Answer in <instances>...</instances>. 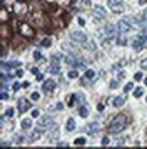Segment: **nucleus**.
Here are the masks:
<instances>
[{
    "label": "nucleus",
    "mask_w": 147,
    "mask_h": 149,
    "mask_svg": "<svg viewBox=\"0 0 147 149\" xmlns=\"http://www.w3.org/2000/svg\"><path fill=\"white\" fill-rule=\"evenodd\" d=\"M77 20H78V24H79L81 26H84L86 25V20L83 19L82 17H78Z\"/></svg>",
    "instance_id": "nucleus-39"
},
{
    "label": "nucleus",
    "mask_w": 147,
    "mask_h": 149,
    "mask_svg": "<svg viewBox=\"0 0 147 149\" xmlns=\"http://www.w3.org/2000/svg\"><path fill=\"white\" fill-rule=\"evenodd\" d=\"M107 6L114 14H122L124 12V7L119 0H107Z\"/></svg>",
    "instance_id": "nucleus-2"
},
{
    "label": "nucleus",
    "mask_w": 147,
    "mask_h": 149,
    "mask_svg": "<svg viewBox=\"0 0 147 149\" xmlns=\"http://www.w3.org/2000/svg\"><path fill=\"white\" fill-rule=\"evenodd\" d=\"M85 77L86 78H89V79L93 78L94 77V70H92V69H89V70H87L85 73Z\"/></svg>",
    "instance_id": "nucleus-25"
},
{
    "label": "nucleus",
    "mask_w": 147,
    "mask_h": 149,
    "mask_svg": "<svg viewBox=\"0 0 147 149\" xmlns=\"http://www.w3.org/2000/svg\"><path fill=\"white\" fill-rule=\"evenodd\" d=\"M70 38L77 43H86L87 41V36L80 30H75L70 33Z\"/></svg>",
    "instance_id": "nucleus-3"
},
{
    "label": "nucleus",
    "mask_w": 147,
    "mask_h": 149,
    "mask_svg": "<svg viewBox=\"0 0 147 149\" xmlns=\"http://www.w3.org/2000/svg\"><path fill=\"white\" fill-rule=\"evenodd\" d=\"M67 76H68V77H70V78H76L78 76H79V74H78L76 71H70L69 73L67 74Z\"/></svg>",
    "instance_id": "nucleus-28"
},
{
    "label": "nucleus",
    "mask_w": 147,
    "mask_h": 149,
    "mask_svg": "<svg viewBox=\"0 0 147 149\" xmlns=\"http://www.w3.org/2000/svg\"><path fill=\"white\" fill-rule=\"evenodd\" d=\"M34 57H35V59L36 60V61H38V60H40L42 57V55H41V52L40 51H38V50H35V52H34Z\"/></svg>",
    "instance_id": "nucleus-27"
},
{
    "label": "nucleus",
    "mask_w": 147,
    "mask_h": 149,
    "mask_svg": "<svg viewBox=\"0 0 147 149\" xmlns=\"http://www.w3.org/2000/svg\"><path fill=\"white\" fill-rule=\"evenodd\" d=\"M144 38H145V41H146V43H147V34H144Z\"/></svg>",
    "instance_id": "nucleus-48"
},
{
    "label": "nucleus",
    "mask_w": 147,
    "mask_h": 149,
    "mask_svg": "<svg viewBox=\"0 0 147 149\" xmlns=\"http://www.w3.org/2000/svg\"><path fill=\"white\" fill-rule=\"evenodd\" d=\"M32 73L34 74H37L39 73V71H38V69L36 68V67H34V68H32Z\"/></svg>",
    "instance_id": "nucleus-44"
},
{
    "label": "nucleus",
    "mask_w": 147,
    "mask_h": 149,
    "mask_svg": "<svg viewBox=\"0 0 147 149\" xmlns=\"http://www.w3.org/2000/svg\"><path fill=\"white\" fill-rule=\"evenodd\" d=\"M83 46H84V47H85V48H86L88 50H93L94 51V50L96 49V44L94 43V41L90 42V43H87V41H86Z\"/></svg>",
    "instance_id": "nucleus-19"
},
{
    "label": "nucleus",
    "mask_w": 147,
    "mask_h": 149,
    "mask_svg": "<svg viewBox=\"0 0 147 149\" xmlns=\"http://www.w3.org/2000/svg\"><path fill=\"white\" fill-rule=\"evenodd\" d=\"M61 48L63 50L68 52L71 55H76L78 53V48L71 43H63L61 45Z\"/></svg>",
    "instance_id": "nucleus-9"
},
{
    "label": "nucleus",
    "mask_w": 147,
    "mask_h": 149,
    "mask_svg": "<svg viewBox=\"0 0 147 149\" xmlns=\"http://www.w3.org/2000/svg\"><path fill=\"white\" fill-rule=\"evenodd\" d=\"M46 70H47V72L52 74H57L60 71V66L55 63H52L51 65L47 67Z\"/></svg>",
    "instance_id": "nucleus-12"
},
{
    "label": "nucleus",
    "mask_w": 147,
    "mask_h": 149,
    "mask_svg": "<svg viewBox=\"0 0 147 149\" xmlns=\"http://www.w3.org/2000/svg\"><path fill=\"white\" fill-rule=\"evenodd\" d=\"M17 74L19 77H22L23 74H24V71L23 70H18V71H17Z\"/></svg>",
    "instance_id": "nucleus-43"
},
{
    "label": "nucleus",
    "mask_w": 147,
    "mask_h": 149,
    "mask_svg": "<svg viewBox=\"0 0 147 149\" xmlns=\"http://www.w3.org/2000/svg\"><path fill=\"white\" fill-rule=\"evenodd\" d=\"M65 62L67 64V65H70V66H75V65L76 64V62H77V59L73 55H69V56H65Z\"/></svg>",
    "instance_id": "nucleus-16"
},
{
    "label": "nucleus",
    "mask_w": 147,
    "mask_h": 149,
    "mask_svg": "<svg viewBox=\"0 0 147 149\" xmlns=\"http://www.w3.org/2000/svg\"><path fill=\"white\" fill-rule=\"evenodd\" d=\"M38 115H39V111L36 110V109H35V110L32 112V116H33L34 118H36Z\"/></svg>",
    "instance_id": "nucleus-41"
},
{
    "label": "nucleus",
    "mask_w": 147,
    "mask_h": 149,
    "mask_svg": "<svg viewBox=\"0 0 147 149\" xmlns=\"http://www.w3.org/2000/svg\"><path fill=\"white\" fill-rule=\"evenodd\" d=\"M86 139L85 137H78L74 141V144H75L76 146H84L86 145Z\"/></svg>",
    "instance_id": "nucleus-22"
},
{
    "label": "nucleus",
    "mask_w": 147,
    "mask_h": 149,
    "mask_svg": "<svg viewBox=\"0 0 147 149\" xmlns=\"http://www.w3.org/2000/svg\"><path fill=\"white\" fill-rule=\"evenodd\" d=\"M124 144V140L123 139H121V138H119V139H117V140H115V143H114V146H122Z\"/></svg>",
    "instance_id": "nucleus-32"
},
{
    "label": "nucleus",
    "mask_w": 147,
    "mask_h": 149,
    "mask_svg": "<svg viewBox=\"0 0 147 149\" xmlns=\"http://www.w3.org/2000/svg\"><path fill=\"white\" fill-rule=\"evenodd\" d=\"M134 79H135V80L136 81H141V79L142 78H143V73H142V72H137V73H136L135 74H134Z\"/></svg>",
    "instance_id": "nucleus-31"
},
{
    "label": "nucleus",
    "mask_w": 147,
    "mask_h": 149,
    "mask_svg": "<svg viewBox=\"0 0 147 149\" xmlns=\"http://www.w3.org/2000/svg\"><path fill=\"white\" fill-rule=\"evenodd\" d=\"M6 115H7L8 117H12L14 115V109L12 107H9L6 110Z\"/></svg>",
    "instance_id": "nucleus-29"
},
{
    "label": "nucleus",
    "mask_w": 147,
    "mask_h": 149,
    "mask_svg": "<svg viewBox=\"0 0 147 149\" xmlns=\"http://www.w3.org/2000/svg\"><path fill=\"white\" fill-rule=\"evenodd\" d=\"M56 87V84L54 80H52V79H48V80H46L44 85H43V89L45 90L46 92H52L54 91V89Z\"/></svg>",
    "instance_id": "nucleus-11"
},
{
    "label": "nucleus",
    "mask_w": 147,
    "mask_h": 149,
    "mask_svg": "<svg viewBox=\"0 0 147 149\" xmlns=\"http://www.w3.org/2000/svg\"><path fill=\"white\" fill-rule=\"evenodd\" d=\"M144 90L142 87H138L137 88L135 89V91L134 92V97H136V98H139V97H141L142 95H144Z\"/></svg>",
    "instance_id": "nucleus-20"
},
{
    "label": "nucleus",
    "mask_w": 147,
    "mask_h": 149,
    "mask_svg": "<svg viewBox=\"0 0 147 149\" xmlns=\"http://www.w3.org/2000/svg\"><path fill=\"white\" fill-rule=\"evenodd\" d=\"M56 109L57 110H63L64 109V105H63L61 102H58L56 104Z\"/></svg>",
    "instance_id": "nucleus-40"
},
{
    "label": "nucleus",
    "mask_w": 147,
    "mask_h": 149,
    "mask_svg": "<svg viewBox=\"0 0 147 149\" xmlns=\"http://www.w3.org/2000/svg\"><path fill=\"white\" fill-rule=\"evenodd\" d=\"M51 45H52V41L49 38H45L41 42V46L44 47H49V46H51Z\"/></svg>",
    "instance_id": "nucleus-23"
},
{
    "label": "nucleus",
    "mask_w": 147,
    "mask_h": 149,
    "mask_svg": "<svg viewBox=\"0 0 147 149\" xmlns=\"http://www.w3.org/2000/svg\"><path fill=\"white\" fill-rule=\"evenodd\" d=\"M125 99H126V97H122V95H119V97L114 98V102H113V105L114 106V107H121V106L125 103Z\"/></svg>",
    "instance_id": "nucleus-13"
},
{
    "label": "nucleus",
    "mask_w": 147,
    "mask_h": 149,
    "mask_svg": "<svg viewBox=\"0 0 147 149\" xmlns=\"http://www.w3.org/2000/svg\"><path fill=\"white\" fill-rule=\"evenodd\" d=\"M99 130H100V126H99V124L96 123V122H93V123L88 124L86 126V132L87 133V135H89V136L94 135Z\"/></svg>",
    "instance_id": "nucleus-6"
},
{
    "label": "nucleus",
    "mask_w": 147,
    "mask_h": 149,
    "mask_svg": "<svg viewBox=\"0 0 147 149\" xmlns=\"http://www.w3.org/2000/svg\"><path fill=\"white\" fill-rule=\"evenodd\" d=\"M21 87V85L18 83V82H15L14 85H13V89H14V91H17V90H19Z\"/></svg>",
    "instance_id": "nucleus-37"
},
{
    "label": "nucleus",
    "mask_w": 147,
    "mask_h": 149,
    "mask_svg": "<svg viewBox=\"0 0 147 149\" xmlns=\"http://www.w3.org/2000/svg\"><path fill=\"white\" fill-rule=\"evenodd\" d=\"M41 135H42V132H40L38 129H35L34 132L32 133V141L38 140L41 137Z\"/></svg>",
    "instance_id": "nucleus-21"
},
{
    "label": "nucleus",
    "mask_w": 147,
    "mask_h": 149,
    "mask_svg": "<svg viewBox=\"0 0 147 149\" xmlns=\"http://www.w3.org/2000/svg\"><path fill=\"white\" fill-rule=\"evenodd\" d=\"M117 87H118V83L115 80H112L111 83H110V88L115 89V88H117Z\"/></svg>",
    "instance_id": "nucleus-36"
},
{
    "label": "nucleus",
    "mask_w": 147,
    "mask_h": 149,
    "mask_svg": "<svg viewBox=\"0 0 147 149\" xmlns=\"http://www.w3.org/2000/svg\"><path fill=\"white\" fill-rule=\"evenodd\" d=\"M31 98H32L34 101H37L40 98V94L38 92H34L31 95Z\"/></svg>",
    "instance_id": "nucleus-30"
},
{
    "label": "nucleus",
    "mask_w": 147,
    "mask_h": 149,
    "mask_svg": "<svg viewBox=\"0 0 147 149\" xmlns=\"http://www.w3.org/2000/svg\"><path fill=\"white\" fill-rule=\"evenodd\" d=\"M109 143H110V140H109V138L108 137H104L103 139H102V142H101V145L104 146H106L107 145H109Z\"/></svg>",
    "instance_id": "nucleus-35"
},
{
    "label": "nucleus",
    "mask_w": 147,
    "mask_h": 149,
    "mask_svg": "<svg viewBox=\"0 0 147 149\" xmlns=\"http://www.w3.org/2000/svg\"><path fill=\"white\" fill-rule=\"evenodd\" d=\"M140 66L142 69H144V70H147V58H145V59H144L141 62Z\"/></svg>",
    "instance_id": "nucleus-33"
},
{
    "label": "nucleus",
    "mask_w": 147,
    "mask_h": 149,
    "mask_svg": "<svg viewBox=\"0 0 147 149\" xmlns=\"http://www.w3.org/2000/svg\"><path fill=\"white\" fill-rule=\"evenodd\" d=\"M127 125V118L124 114H119L117 115L114 120L111 122L109 127H108V132L110 134L117 135L119 133L123 132Z\"/></svg>",
    "instance_id": "nucleus-1"
},
{
    "label": "nucleus",
    "mask_w": 147,
    "mask_h": 149,
    "mask_svg": "<svg viewBox=\"0 0 147 149\" xmlns=\"http://www.w3.org/2000/svg\"><path fill=\"white\" fill-rule=\"evenodd\" d=\"M133 87H134V84L132 82H129V83H127L126 85H125V87H124V92L128 93L133 89Z\"/></svg>",
    "instance_id": "nucleus-24"
},
{
    "label": "nucleus",
    "mask_w": 147,
    "mask_h": 149,
    "mask_svg": "<svg viewBox=\"0 0 147 149\" xmlns=\"http://www.w3.org/2000/svg\"><path fill=\"white\" fill-rule=\"evenodd\" d=\"M9 146H10L8 143H4V142L1 143V147H9Z\"/></svg>",
    "instance_id": "nucleus-45"
},
{
    "label": "nucleus",
    "mask_w": 147,
    "mask_h": 149,
    "mask_svg": "<svg viewBox=\"0 0 147 149\" xmlns=\"http://www.w3.org/2000/svg\"><path fill=\"white\" fill-rule=\"evenodd\" d=\"M43 74H40V73H38L37 74H36V80H37L38 82L39 81H41L42 80V79H43Z\"/></svg>",
    "instance_id": "nucleus-42"
},
{
    "label": "nucleus",
    "mask_w": 147,
    "mask_h": 149,
    "mask_svg": "<svg viewBox=\"0 0 147 149\" xmlns=\"http://www.w3.org/2000/svg\"><path fill=\"white\" fill-rule=\"evenodd\" d=\"M97 110H98V111H103V110H104V106H103L102 105H98Z\"/></svg>",
    "instance_id": "nucleus-46"
},
{
    "label": "nucleus",
    "mask_w": 147,
    "mask_h": 149,
    "mask_svg": "<svg viewBox=\"0 0 147 149\" xmlns=\"http://www.w3.org/2000/svg\"><path fill=\"white\" fill-rule=\"evenodd\" d=\"M106 33L110 38H113L115 34H116V31H115V28L113 25H107L106 26Z\"/></svg>",
    "instance_id": "nucleus-14"
},
{
    "label": "nucleus",
    "mask_w": 147,
    "mask_h": 149,
    "mask_svg": "<svg viewBox=\"0 0 147 149\" xmlns=\"http://www.w3.org/2000/svg\"><path fill=\"white\" fill-rule=\"evenodd\" d=\"M9 66L11 68H14V67H17V66H20L21 65H22V63L21 62H18V61H11L9 62Z\"/></svg>",
    "instance_id": "nucleus-26"
},
{
    "label": "nucleus",
    "mask_w": 147,
    "mask_h": 149,
    "mask_svg": "<svg viewBox=\"0 0 147 149\" xmlns=\"http://www.w3.org/2000/svg\"><path fill=\"white\" fill-rule=\"evenodd\" d=\"M54 120L50 115H43L42 117L37 121V125L42 127H47L53 125Z\"/></svg>",
    "instance_id": "nucleus-7"
},
{
    "label": "nucleus",
    "mask_w": 147,
    "mask_h": 149,
    "mask_svg": "<svg viewBox=\"0 0 147 149\" xmlns=\"http://www.w3.org/2000/svg\"><path fill=\"white\" fill-rule=\"evenodd\" d=\"M0 98H1V100H7L9 98V95L7 92H1V94H0Z\"/></svg>",
    "instance_id": "nucleus-34"
},
{
    "label": "nucleus",
    "mask_w": 147,
    "mask_h": 149,
    "mask_svg": "<svg viewBox=\"0 0 147 149\" xmlns=\"http://www.w3.org/2000/svg\"><path fill=\"white\" fill-rule=\"evenodd\" d=\"M57 147H66L68 148L69 147V145H68L67 143H65V142H63V143H59V144H57Z\"/></svg>",
    "instance_id": "nucleus-38"
},
{
    "label": "nucleus",
    "mask_w": 147,
    "mask_h": 149,
    "mask_svg": "<svg viewBox=\"0 0 147 149\" xmlns=\"http://www.w3.org/2000/svg\"><path fill=\"white\" fill-rule=\"evenodd\" d=\"M144 85H145V86H147V77L144 79Z\"/></svg>",
    "instance_id": "nucleus-49"
},
{
    "label": "nucleus",
    "mask_w": 147,
    "mask_h": 149,
    "mask_svg": "<svg viewBox=\"0 0 147 149\" xmlns=\"http://www.w3.org/2000/svg\"><path fill=\"white\" fill-rule=\"evenodd\" d=\"M94 13H96L99 17H106V15H107V11H106V9L104 8L103 6H100V5H96L94 7Z\"/></svg>",
    "instance_id": "nucleus-10"
},
{
    "label": "nucleus",
    "mask_w": 147,
    "mask_h": 149,
    "mask_svg": "<svg viewBox=\"0 0 147 149\" xmlns=\"http://www.w3.org/2000/svg\"><path fill=\"white\" fill-rule=\"evenodd\" d=\"M32 126V120L30 118H25L21 122V127L23 129H29Z\"/></svg>",
    "instance_id": "nucleus-17"
},
{
    "label": "nucleus",
    "mask_w": 147,
    "mask_h": 149,
    "mask_svg": "<svg viewBox=\"0 0 147 149\" xmlns=\"http://www.w3.org/2000/svg\"><path fill=\"white\" fill-rule=\"evenodd\" d=\"M31 106H32V104H31L27 98L22 97L19 99L17 107H18V110L20 113H25V112H27V110H29V108H31Z\"/></svg>",
    "instance_id": "nucleus-5"
},
{
    "label": "nucleus",
    "mask_w": 147,
    "mask_h": 149,
    "mask_svg": "<svg viewBox=\"0 0 147 149\" xmlns=\"http://www.w3.org/2000/svg\"><path fill=\"white\" fill-rule=\"evenodd\" d=\"M76 121L74 118L70 117L69 119L67 120V123H66V129L67 131H69V132H72L76 129Z\"/></svg>",
    "instance_id": "nucleus-15"
},
{
    "label": "nucleus",
    "mask_w": 147,
    "mask_h": 149,
    "mask_svg": "<svg viewBox=\"0 0 147 149\" xmlns=\"http://www.w3.org/2000/svg\"><path fill=\"white\" fill-rule=\"evenodd\" d=\"M117 28L121 33H128L131 30L132 26L125 20H119L117 23Z\"/></svg>",
    "instance_id": "nucleus-8"
},
{
    "label": "nucleus",
    "mask_w": 147,
    "mask_h": 149,
    "mask_svg": "<svg viewBox=\"0 0 147 149\" xmlns=\"http://www.w3.org/2000/svg\"><path fill=\"white\" fill-rule=\"evenodd\" d=\"M145 100H146V102H147V97H146V98H145Z\"/></svg>",
    "instance_id": "nucleus-50"
},
{
    "label": "nucleus",
    "mask_w": 147,
    "mask_h": 149,
    "mask_svg": "<svg viewBox=\"0 0 147 149\" xmlns=\"http://www.w3.org/2000/svg\"><path fill=\"white\" fill-rule=\"evenodd\" d=\"M145 43H146V41H145V38H144V35H139L137 37H136V39L134 40L133 47L135 49V51L140 52L142 49L144 48Z\"/></svg>",
    "instance_id": "nucleus-4"
},
{
    "label": "nucleus",
    "mask_w": 147,
    "mask_h": 149,
    "mask_svg": "<svg viewBox=\"0 0 147 149\" xmlns=\"http://www.w3.org/2000/svg\"><path fill=\"white\" fill-rule=\"evenodd\" d=\"M28 86H29V83L28 82H24V87H28Z\"/></svg>",
    "instance_id": "nucleus-47"
},
{
    "label": "nucleus",
    "mask_w": 147,
    "mask_h": 149,
    "mask_svg": "<svg viewBox=\"0 0 147 149\" xmlns=\"http://www.w3.org/2000/svg\"><path fill=\"white\" fill-rule=\"evenodd\" d=\"M78 113H79V115L81 116V117L86 118V117H87V115L89 114V111L86 106H81V107L79 108V110H78Z\"/></svg>",
    "instance_id": "nucleus-18"
}]
</instances>
